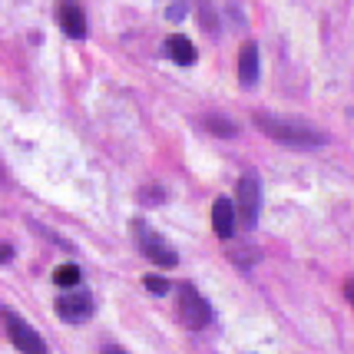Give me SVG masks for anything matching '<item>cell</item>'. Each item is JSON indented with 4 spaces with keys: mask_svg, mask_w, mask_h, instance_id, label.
<instances>
[{
    "mask_svg": "<svg viewBox=\"0 0 354 354\" xmlns=\"http://www.w3.org/2000/svg\"><path fill=\"white\" fill-rule=\"evenodd\" d=\"M202 126H205L212 136H222V139H232L239 133V126L232 123V120H225V116H202Z\"/></svg>",
    "mask_w": 354,
    "mask_h": 354,
    "instance_id": "11",
    "label": "cell"
},
{
    "mask_svg": "<svg viewBox=\"0 0 354 354\" xmlns=\"http://www.w3.org/2000/svg\"><path fill=\"white\" fill-rule=\"evenodd\" d=\"M53 311L66 324H83L93 318V298H90V292H80V285H77V288H70V292H63L57 298Z\"/></svg>",
    "mask_w": 354,
    "mask_h": 354,
    "instance_id": "6",
    "label": "cell"
},
{
    "mask_svg": "<svg viewBox=\"0 0 354 354\" xmlns=\"http://www.w3.org/2000/svg\"><path fill=\"white\" fill-rule=\"evenodd\" d=\"M57 24H60V30L66 37H73V40H83L86 33H90V24H86V14H83V7H80L77 0H57Z\"/></svg>",
    "mask_w": 354,
    "mask_h": 354,
    "instance_id": "7",
    "label": "cell"
},
{
    "mask_svg": "<svg viewBox=\"0 0 354 354\" xmlns=\"http://www.w3.org/2000/svg\"><path fill=\"white\" fill-rule=\"evenodd\" d=\"M133 235H136V245H139V252L146 255V262L159 265V268H176V265H179V252H176L162 235H156L142 218L133 222Z\"/></svg>",
    "mask_w": 354,
    "mask_h": 354,
    "instance_id": "3",
    "label": "cell"
},
{
    "mask_svg": "<svg viewBox=\"0 0 354 354\" xmlns=\"http://www.w3.org/2000/svg\"><path fill=\"white\" fill-rule=\"evenodd\" d=\"M176 318L189 331H202V328L212 324V305L205 301V295L192 281H185V285L176 288Z\"/></svg>",
    "mask_w": 354,
    "mask_h": 354,
    "instance_id": "2",
    "label": "cell"
},
{
    "mask_svg": "<svg viewBox=\"0 0 354 354\" xmlns=\"http://www.w3.org/2000/svg\"><path fill=\"white\" fill-rule=\"evenodd\" d=\"M3 179H7V169H3V162H0V183H3Z\"/></svg>",
    "mask_w": 354,
    "mask_h": 354,
    "instance_id": "18",
    "label": "cell"
},
{
    "mask_svg": "<svg viewBox=\"0 0 354 354\" xmlns=\"http://www.w3.org/2000/svg\"><path fill=\"white\" fill-rule=\"evenodd\" d=\"M53 285H57V288H77L80 285V268L77 265H60V268L53 272Z\"/></svg>",
    "mask_w": 354,
    "mask_h": 354,
    "instance_id": "12",
    "label": "cell"
},
{
    "mask_svg": "<svg viewBox=\"0 0 354 354\" xmlns=\"http://www.w3.org/2000/svg\"><path fill=\"white\" fill-rule=\"evenodd\" d=\"M183 14H185V3H183V0H179V3H172L169 10H166V17H169V20H183Z\"/></svg>",
    "mask_w": 354,
    "mask_h": 354,
    "instance_id": "15",
    "label": "cell"
},
{
    "mask_svg": "<svg viewBox=\"0 0 354 354\" xmlns=\"http://www.w3.org/2000/svg\"><path fill=\"white\" fill-rule=\"evenodd\" d=\"M235 222H239V216H235V202L216 199V205H212V229H216L218 239H232V235H235Z\"/></svg>",
    "mask_w": 354,
    "mask_h": 354,
    "instance_id": "9",
    "label": "cell"
},
{
    "mask_svg": "<svg viewBox=\"0 0 354 354\" xmlns=\"http://www.w3.org/2000/svg\"><path fill=\"white\" fill-rule=\"evenodd\" d=\"M14 259V245H0V265H7Z\"/></svg>",
    "mask_w": 354,
    "mask_h": 354,
    "instance_id": "16",
    "label": "cell"
},
{
    "mask_svg": "<svg viewBox=\"0 0 354 354\" xmlns=\"http://www.w3.org/2000/svg\"><path fill=\"white\" fill-rule=\"evenodd\" d=\"M166 199V192L162 189H156V185H149V189H142L139 192V202H162Z\"/></svg>",
    "mask_w": 354,
    "mask_h": 354,
    "instance_id": "14",
    "label": "cell"
},
{
    "mask_svg": "<svg viewBox=\"0 0 354 354\" xmlns=\"http://www.w3.org/2000/svg\"><path fill=\"white\" fill-rule=\"evenodd\" d=\"M162 50H166V57H169L172 63H179V66H192V63L199 60V53H196L192 40H189V37H183V33H172Z\"/></svg>",
    "mask_w": 354,
    "mask_h": 354,
    "instance_id": "10",
    "label": "cell"
},
{
    "mask_svg": "<svg viewBox=\"0 0 354 354\" xmlns=\"http://www.w3.org/2000/svg\"><path fill=\"white\" fill-rule=\"evenodd\" d=\"M259 209H262V183L255 172H245L239 179V192H235V216L245 225V232L259 225Z\"/></svg>",
    "mask_w": 354,
    "mask_h": 354,
    "instance_id": "4",
    "label": "cell"
},
{
    "mask_svg": "<svg viewBox=\"0 0 354 354\" xmlns=\"http://www.w3.org/2000/svg\"><path fill=\"white\" fill-rule=\"evenodd\" d=\"M146 288H149L153 295H166V292H172V285H169V281H166V278H156V275L146 278Z\"/></svg>",
    "mask_w": 354,
    "mask_h": 354,
    "instance_id": "13",
    "label": "cell"
},
{
    "mask_svg": "<svg viewBox=\"0 0 354 354\" xmlns=\"http://www.w3.org/2000/svg\"><path fill=\"white\" fill-rule=\"evenodd\" d=\"M255 126L262 129L268 139H275L288 149H322L328 136L322 129H315L308 123H298V120H285V116H272V113H255L252 116Z\"/></svg>",
    "mask_w": 354,
    "mask_h": 354,
    "instance_id": "1",
    "label": "cell"
},
{
    "mask_svg": "<svg viewBox=\"0 0 354 354\" xmlns=\"http://www.w3.org/2000/svg\"><path fill=\"white\" fill-rule=\"evenodd\" d=\"M344 298L354 305V281H348V285H344Z\"/></svg>",
    "mask_w": 354,
    "mask_h": 354,
    "instance_id": "17",
    "label": "cell"
},
{
    "mask_svg": "<svg viewBox=\"0 0 354 354\" xmlns=\"http://www.w3.org/2000/svg\"><path fill=\"white\" fill-rule=\"evenodd\" d=\"M259 73H262V63H259V46L255 44H245L242 53H239V83L252 90L259 83Z\"/></svg>",
    "mask_w": 354,
    "mask_h": 354,
    "instance_id": "8",
    "label": "cell"
},
{
    "mask_svg": "<svg viewBox=\"0 0 354 354\" xmlns=\"http://www.w3.org/2000/svg\"><path fill=\"white\" fill-rule=\"evenodd\" d=\"M3 328H7V335L14 341L17 351H27V354H46V341L33 331L30 324L24 322L17 311H7L3 308Z\"/></svg>",
    "mask_w": 354,
    "mask_h": 354,
    "instance_id": "5",
    "label": "cell"
}]
</instances>
